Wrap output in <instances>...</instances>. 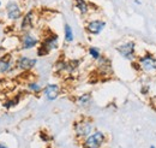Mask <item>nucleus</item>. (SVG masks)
<instances>
[{
    "label": "nucleus",
    "instance_id": "obj_23",
    "mask_svg": "<svg viewBox=\"0 0 156 148\" xmlns=\"http://www.w3.org/2000/svg\"><path fill=\"white\" fill-rule=\"evenodd\" d=\"M0 7H1V1H0Z\"/></svg>",
    "mask_w": 156,
    "mask_h": 148
},
{
    "label": "nucleus",
    "instance_id": "obj_3",
    "mask_svg": "<svg viewBox=\"0 0 156 148\" xmlns=\"http://www.w3.org/2000/svg\"><path fill=\"white\" fill-rule=\"evenodd\" d=\"M107 141V136L103 131L95 130L91 135H89L84 141H82V148H102Z\"/></svg>",
    "mask_w": 156,
    "mask_h": 148
},
{
    "label": "nucleus",
    "instance_id": "obj_9",
    "mask_svg": "<svg viewBox=\"0 0 156 148\" xmlns=\"http://www.w3.org/2000/svg\"><path fill=\"white\" fill-rule=\"evenodd\" d=\"M40 45V40L31 33H25L20 39V48L22 50H31Z\"/></svg>",
    "mask_w": 156,
    "mask_h": 148
},
{
    "label": "nucleus",
    "instance_id": "obj_20",
    "mask_svg": "<svg viewBox=\"0 0 156 148\" xmlns=\"http://www.w3.org/2000/svg\"><path fill=\"white\" fill-rule=\"evenodd\" d=\"M0 148H9V146L6 143H4V142H0Z\"/></svg>",
    "mask_w": 156,
    "mask_h": 148
},
{
    "label": "nucleus",
    "instance_id": "obj_16",
    "mask_svg": "<svg viewBox=\"0 0 156 148\" xmlns=\"http://www.w3.org/2000/svg\"><path fill=\"white\" fill-rule=\"evenodd\" d=\"M27 89L30 93H34V94H39V93L43 92V88L41 87V84H40L39 82H36V81L29 82L28 86H27Z\"/></svg>",
    "mask_w": 156,
    "mask_h": 148
},
{
    "label": "nucleus",
    "instance_id": "obj_24",
    "mask_svg": "<svg viewBox=\"0 0 156 148\" xmlns=\"http://www.w3.org/2000/svg\"><path fill=\"white\" fill-rule=\"evenodd\" d=\"M48 148H49V147H48Z\"/></svg>",
    "mask_w": 156,
    "mask_h": 148
},
{
    "label": "nucleus",
    "instance_id": "obj_10",
    "mask_svg": "<svg viewBox=\"0 0 156 148\" xmlns=\"http://www.w3.org/2000/svg\"><path fill=\"white\" fill-rule=\"evenodd\" d=\"M6 15L10 20H18L23 16L22 10L16 1H9L6 5Z\"/></svg>",
    "mask_w": 156,
    "mask_h": 148
},
{
    "label": "nucleus",
    "instance_id": "obj_1",
    "mask_svg": "<svg viewBox=\"0 0 156 148\" xmlns=\"http://www.w3.org/2000/svg\"><path fill=\"white\" fill-rule=\"evenodd\" d=\"M73 131L78 141H84L89 135H91L95 131L91 118H80L76 120L73 124Z\"/></svg>",
    "mask_w": 156,
    "mask_h": 148
},
{
    "label": "nucleus",
    "instance_id": "obj_6",
    "mask_svg": "<svg viewBox=\"0 0 156 148\" xmlns=\"http://www.w3.org/2000/svg\"><path fill=\"white\" fill-rule=\"evenodd\" d=\"M35 12L31 10V11H28L23 18H22V22H20V29L23 34L25 33H30V30L35 27Z\"/></svg>",
    "mask_w": 156,
    "mask_h": 148
},
{
    "label": "nucleus",
    "instance_id": "obj_7",
    "mask_svg": "<svg viewBox=\"0 0 156 148\" xmlns=\"http://www.w3.org/2000/svg\"><path fill=\"white\" fill-rule=\"evenodd\" d=\"M36 64H37V60L35 58L22 56L18 59H16V69H18L20 71H30L35 68Z\"/></svg>",
    "mask_w": 156,
    "mask_h": 148
},
{
    "label": "nucleus",
    "instance_id": "obj_5",
    "mask_svg": "<svg viewBox=\"0 0 156 148\" xmlns=\"http://www.w3.org/2000/svg\"><path fill=\"white\" fill-rule=\"evenodd\" d=\"M139 69L147 74H156V57L149 52L144 53L143 56L138 57L137 59Z\"/></svg>",
    "mask_w": 156,
    "mask_h": 148
},
{
    "label": "nucleus",
    "instance_id": "obj_14",
    "mask_svg": "<svg viewBox=\"0 0 156 148\" xmlns=\"http://www.w3.org/2000/svg\"><path fill=\"white\" fill-rule=\"evenodd\" d=\"M64 39L67 43H71L73 42L75 40V34H73V29L72 27L69 24V23H65L64 24Z\"/></svg>",
    "mask_w": 156,
    "mask_h": 148
},
{
    "label": "nucleus",
    "instance_id": "obj_13",
    "mask_svg": "<svg viewBox=\"0 0 156 148\" xmlns=\"http://www.w3.org/2000/svg\"><path fill=\"white\" fill-rule=\"evenodd\" d=\"M91 100H93V94L91 93H84V94L78 96L76 101H77V104L79 106L85 107V106H88L91 102Z\"/></svg>",
    "mask_w": 156,
    "mask_h": 148
},
{
    "label": "nucleus",
    "instance_id": "obj_12",
    "mask_svg": "<svg viewBox=\"0 0 156 148\" xmlns=\"http://www.w3.org/2000/svg\"><path fill=\"white\" fill-rule=\"evenodd\" d=\"M43 95L47 99V101H54L60 94V87L55 83H49L43 88Z\"/></svg>",
    "mask_w": 156,
    "mask_h": 148
},
{
    "label": "nucleus",
    "instance_id": "obj_11",
    "mask_svg": "<svg viewBox=\"0 0 156 148\" xmlns=\"http://www.w3.org/2000/svg\"><path fill=\"white\" fill-rule=\"evenodd\" d=\"M13 66L16 68V61H13L12 54L7 53L0 58V74L1 75L9 74L13 69Z\"/></svg>",
    "mask_w": 156,
    "mask_h": 148
},
{
    "label": "nucleus",
    "instance_id": "obj_4",
    "mask_svg": "<svg viewBox=\"0 0 156 148\" xmlns=\"http://www.w3.org/2000/svg\"><path fill=\"white\" fill-rule=\"evenodd\" d=\"M117 52L124 59L133 63L138 59L136 53V42L135 41H126L117 47Z\"/></svg>",
    "mask_w": 156,
    "mask_h": 148
},
{
    "label": "nucleus",
    "instance_id": "obj_22",
    "mask_svg": "<svg viewBox=\"0 0 156 148\" xmlns=\"http://www.w3.org/2000/svg\"><path fill=\"white\" fill-rule=\"evenodd\" d=\"M149 148H156V147H155V146H154V145H151V146H150V147H149Z\"/></svg>",
    "mask_w": 156,
    "mask_h": 148
},
{
    "label": "nucleus",
    "instance_id": "obj_17",
    "mask_svg": "<svg viewBox=\"0 0 156 148\" xmlns=\"http://www.w3.org/2000/svg\"><path fill=\"white\" fill-rule=\"evenodd\" d=\"M88 54L91 57V59H93V60H96V61H98V59L102 57L101 50L98 48V47H94V46H91V47H89V48H88Z\"/></svg>",
    "mask_w": 156,
    "mask_h": 148
},
{
    "label": "nucleus",
    "instance_id": "obj_15",
    "mask_svg": "<svg viewBox=\"0 0 156 148\" xmlns=\"http://www.w3.org/2000/svg\"><path fill=\"white\" fill-rule=\"evenodd\" d=\"M75 6L79 11L80 15H83V16L88 15V12H89V4L85 0H75Z\"/></svg>",
    "mask_w": 156,
    "mask_h": 148
},
{
    "label": "nucleus",
    "instance_id": "obj_21",
    "mask_svg": "<svg viewBox=\"0 0 156 148\" xmlns=\"http://www.w3.org/2000/svg\"><path fill=\"white\" fill-rule=\"evenodd\" d=\"M135 4H136V5H140L142 1H140V0H135Z\"/></svg>",
    "mask_w": 156,
    "mask_h": 148
},
{
    "label": "nucleus",
    "instance_id": "obj_18",
    "mask_svg": "<svg viewBox=\"0 0 156 148\" xmlns=\"http://www.w3.org/2000/svg\"><path fill=\"white\" fill-rule=\"evenodd\" d=\"M18 102H20V96H16V98H12V99L6 100V101L4 102V107H5L6 110H10V109L15 107Z\"/></svg>",
    "mask_w": 156,
    "mask_h": 148
},
{
    "label": "nucleus",
    "instance_id": "obj_19",
    "mask_svg": "<svg viewBox=\"0 0 156 148\" xmlns=\"http://www.w3.org/2000/svg\"><path fill=\"white\" fill-rule=\"evenodd\" d=\"M149 91H150V86H149V84H144V86L140 87V93H142L143 95L149 94Z\"/></svg>",
    "mask_w": 156,
    "mask_h": 148
},
{
    "label": "nucleus",
    "instance_id": "obj_2",
    "mask_svg": "<svg viewBox=\"0 0 156 148\" xmlns=\"http://www.w3.org/2000/svg\"><path fill=\"white\" fill-rule=\"evenodd\" d=\"M58 47H59L58 35L54 34V33H51V34L46 35V36L40 41L39 50H37V56L39 57L47 56L51 52L58 50Z\"/></svg>",
    "mask_w": 156,
    "mask_h": 148
},
{
    "label": "nucleus",
    "instance_id": "obj_8",
    "mask_svg": "<svg viewBox=\"0 0 156 148\" xmlns=\"http://www.w3.org/2000/svg\"><path fill=\"white\" fill-rule=\"evenodd\" d=\"M106 28V22L102 19H93L89 20L85 25V30L90 35H100L102 30Z\"/></svg>",
    "mask_w": 156,
    "mask_h": 148
}]
</instances>
